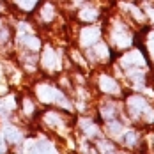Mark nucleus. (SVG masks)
Masks as SVG:
<instances>
[{
	"label": "nucleus",
	"mask_w": 154,
	"mask_h": 154,
	"mask_svg": "<svg viewBox=\"0 0 154 154\" xmlns=\"http://www.w3.org/2000/svg\"><path fill=\"white\" fill-rule=\"evenodd\" d=\"M128 105H129V108H131V112L135 113V115H154V112L151 110V106H149V103L143 99V97H131V99H128Z\"/></svg>",
	"instance_id": "obj_1"
},
{
	"label": "nucleus",
	"mask_w": 154,
	"mask_h": 154,
	"mask_svg": "<svg viewBox=\"0 0 154 154\" xmlns=\"http://www.w3.org/2000/svg\"><path fill=\"white\" fill-rule=\"evenodd\" d=\"M97 37H99L97 29H85L83 35H82V43H83V46H92V45H96Z\"/></svg>",
	"instance_id": "obj_2"
},
{
	"label": "nucleus",
	"mask_w": 154,
	"mask_h": 154,
	"mask_svg": "<svg viewBox=\"0 0 154 154\" xmlns=\"http://www.w3.org/2000/svg\"><path fill=\"white\" fill-rule=\"evenodd\" d=\"M101 85H103V91H106V92H119L115 80H112V78H108V76L101 78Z\"/></svg>",
	"instance_id": "obj_3"
},
{
	"label": "nucleus",
	"mask_w": 154,
	"mask_h": 154,
	"mask_svg": "<svg viewBox=\"0 0 154 154\" xmlns=\"http://www.w3.org/2000/svg\"><path fill=\"white\" fill-rule=\"evenodd\" d=\"M5 137H7V140L11 143H14V142H20L21 140V133L16 131V128H5Z\"/></svg>",
	"instance_id": "obj_4"
},
{
	"label": "nucleus",
	"mask_w": 154,
	"mask_h": 154,
	"mask_svg": "<svg viewBox=\"0 0 154 154\" xmlns=\"http://www.w3.org/2000/svg\"><path fill=\"white\" fill-rule=\"evenodd\" d=\"M97 18V13L94 9H83L82 11V20H87V21H94Z\"/></svg>",
	"instance_id": "obj_5"
},
{
	"label": "nucleus",
	"mask_w": 154,
	"mask_h": 154,
	"mask_svg": "<svg viewBox=\"0 0 154 154\" xmlns=\"http://www.w3.org/2000/svg\"><path fill=\"white\" fill-rule=\"evenodd\" d=\"M16 4L20 7H23V9H32L34 4H35V0H16Z\"/></svg>",
	"instance_id": "obj_6"
},
{
	"label": "nucleus",
	"mask_w": 154,
	"mask_h": 154,
	"mask_svg": "<svg viewBox=\"0 0 154 154\" xmlns=\"http://www.w3.org/2000/svg\"><path fill=\"white\" fill-rule=\"evenodd\" d=\"M151 45H152V53H154V43H151Z\"/></svg>",
	"instance_id": "obj_7"
}]
</instances>
